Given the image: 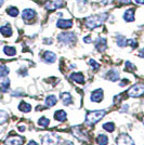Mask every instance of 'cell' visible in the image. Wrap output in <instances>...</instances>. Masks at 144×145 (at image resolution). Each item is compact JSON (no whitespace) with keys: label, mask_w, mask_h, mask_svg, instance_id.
<instances>
[{"label":"cell","mask_w":144,"mask_h":145,"mask_svg":"<svg viewBox=\"0 0 144 145\" xmlns=\"http://www.w3.org/2000/svg\"><path fill=\"white\" fill-rule=\"evenodd\" d=\"M108 14L107 13H102V14H99V15H96V16H90L86 20V26L88 28H96V27H99L106 21Z\"/></svg>","instance_id":"cell-1"},{"label":"cell","mask_w":144,"mask_h":145,"mask_svg":"<svg viewBox=\"0 0 144 145\" xmlns=\"http://www.w3.org/2000/svg\"><path fill=\"white\" fill-rule=\"evenodd\" d=\"M105 110L102 109V110H93V112H89L87 114V117H86V125L88 126H92L96 123L98 121H100L103 117L105 116Z\"/></svg>","instance_id":"cell-2"},{"label":"cell","mask_w":144,"mask_h":145,"mask_svg":"<svg viewBox=\"0 0 144 145\" xmlns=\"http://www.w3.org/2000/svg\"><path fill=\"white\" fill-rule=\"evenodd\" d=\"M58 40L64 44H71L76 41V36L73 33H61L58 35Z\"/></svg>","instance_id":"cell-3"},{"label":"cell","mask_w":144,"mask_h":145,"mask_svg":"<svg viewBox=\"0 0 144 145\" xmlns=\"http://www.w3.org/2000/svg\"><path fill=\"white\" fill-rule=\"evenodd\" d=\"M59 135L55 133H47L41 140V145H58Z\"/></svg>","instance_id":"cell-4"},{"label":"cell","mask_w":144,"mask_h":145,"mask_svg":"<svg viewBox=\"0 0 144 145\" xmlns=\"http://www.w3.org/2000/svg\"><path fill=\"white\" fill-rule=\"evenodd\" d=\"M144 93V86L141 84L132 86L131 88L128 90V95L130 97H142Z\"/></svg>","instance_id":"cell-5"},{"label":"cell","mask_w":144,"mask_h":145,"mask_svg":"<svg viewBox=\"0 0 144 145\" xmlns=\"http://www.w3.org/2000/svg\"><path fill=\"white\" fill-rule=\"evenodd\" d=\"M116 145H135L131 137L127 133H121L116 139Z\"/></svg>","instance_id":"cell-6"},{"label":"cell","mask_w":144,"mask_h":145,"mask_svg":"<svg viewBox=\"0 0 144 145\" xmlns=\"http://www.w3.org/2000/svg\"><path fill=\"white\" fill-rule=\"evenodd\" d=\"M63 5H64L63 0H48L46 2V9L55 10V9H60L61 7H63Z\"/></svg>","instance_id":"cell-7"},{"label":"cell","mask_w":144,"mask_h":145,"mask_svg":"<svg viewBox=\"0 0 144 145\" xmlns=\"http://www.w3.org/2000/svg\"><path fill=\"white\" fill-rule=\"evenodd\" d=\"M103 90L102 89H96V90H94L92 93H91V101L92 102H101L103 100Z\"/></svg>","instance_id":"cell-8"},{"label":"cell","mask_w":144,"mask_h":145,"mask_svg":"<svg viewBox=\"0 0 144 145\" xmlns=\"http://www.w3.org/2000/svg\"><path fill=\"white\" fill-rule=\"evenodd\" d=\"M56 26L62 29H66V28H71L73 26V21L72 20H64V18H60L56 22Z\"/></svg>","instance_id":"cell-9"},{"label":"cell","mask_w":144,"mask_h":145,"mask_svg":"<svg viewBox=\"0 0 144 145\" xmlns=\"http://www.w3.org/2000/svg\"><path fill=\"white\" fill-rule=\"evenodd\" d=\"M96 48L98 51L100 52H103L105 49L107 48V43H106V39L103 38V37H99L96 39Z\"/></svg>","instance_id":"cell-10"},{"label":"cell","mask_w":144,"mask_h":145,"mask_svg":"<svg viewBox=\"0 0 144 145\" xmlns=\"http://www.w3.org/2000/svg\"><path fill=\"white\" fill-rule=\"evenodd\" d=\"M23 138L22 137H12L6 141V145H22Z\"/></svg>","instance_id":"cell-11"},{"label":"cell","mask_w":144,"mask_h":145,"mask_svg":"<svg viewBox=\"0 0 144 145\" xmlns=\"http://www.w3.org/2000/svg\"><path fill=\"white\" fill-rule=\"evenodd\" d=\"M106 78L111 81H117L119 79V72L117 69H111L106 74Z\"/></svg>","instance_id":"cell-12"},{"label":"cell","mask_w":144,"mask_h":145,"mask_svg":"<svg viewBox=\"0 0 144 145\" xmlns=\"http://www.w3.org/2000/svg\"><path fill=\"white\" fill-rule=\"evenodd\" d=\"M43 60L47 63H54L56 60V55L52 51H46L43 53Z\"/></svg>","instance_id":"cell-13"},{"label":"cell","mask_w":144,"mask_h":145,"mask_svg":"<svg viewBox=\"0 0 144 145\" xmlns=\"http://www.w3.org/2000/svg\"><path fill=\"white\" fill-rule=\"evenodd\" d=\"M69 77H71V79H72L73 81H75L77 84H80V85L84 82V77L81 72H73Z\"/></svg>","instance_id":"cell-14"},{"label":"cell","mask_w":144,"mask_h":145,"mask_svg":"<svg viewBox=\"0 0 144 145\" xmlns=\"http://www.w3.org/2000/svg\"><path fill=\"white\" fill-rule=\"evenodd\" d=\"M124 20L126 22H133L134 21V9H128L124 13Z\"/></svg>","instance_id":"cell-15"},{"label":"cell","mask_w":144,"mask_h":145,"mask_svg":"<svg viewBox=\"0 0 144 145\" xmlns=\"http://www.w3.org/2000/svg\"><path fill=\"white\" fill-rule=\"evenodd\" d=\"M35 15H36V12L33 9H25L22 12V18L24 20H31V18H35Z\"/></svg>","instance_id":"cell-16"},{"label":"cell","mask_w":144,"mask_h":145,"mask_svg":"<svg viewBox=\"0 0 144 145\" xmlns=\"http://www.w3.org/2000/svg\"><path fill=\"white\" fill-rule=\"evenodd\" d=\"M61 99H62V102L64 105H69L73 103V97L69 92H63L61 94Z\"/></svg>","instance_id":"cell-17"},{"label":"cell","mask_w":144,"mask_h":145,"mask_svg":"<svg viewBox=\"0 0 144 145\" xmlns=\"http://www.w3.org/2000/svg\"><path fill=\"white\" fill-rule=\"evenodd\" d=\"M66 118H67V114H66L64 110H58V112H55V114H54V119L58 121H60V122H63V121L66 120Z\"/></svg>","instance_id":"cell-18"},{"label":"cell","mask_w":144,"mask_h":145,"mask_svg":"<svg viewBox=\"0 0 144 145\" xmlns=\"http://www.w3.org/2000/svg\"><path fill=\"white\" fill-rule=\"evenodd\" d=\"M0 33H1V35H3L5 37H10L12 36L13 31H12V28L10 27V25L7 24L0 27Z\"/></svg>","instance_id":"cell-19"},{"label":"cell","mask_w":144,"mask_h":145,"mask_svg":"<svg viewBox=\"0 0 144 145\" xmlns=\"http://www.w3.org/2000/svg\"><path fill=\"white\" fill-rule=\"evenodd\" d=\"M45 103H46V106L52 107V106H54V105L58 103V99H56L55 95H52V94H51V95H48V97H46Z\"/></svg>","instance_id":"cell-20"},{"label":"cell","mask_w":144,"mask_h":145,"mask_svg":"<svg viewBox=\"0 0 144 145\" xmlns=\"http://www.w3.org/2000/svg\"><path fill=\"white\" fill-rule=\"evenodd\" d=\"M96 142H98V144L99 145H107L108 144V138L107 135H105V134H99L98 135V138H96Z\"/></svg>","instance_id":"cell-21"},{"label":"cell","mask_w":144,"mask_h":145,"mask_svg":"<svg viewBox=\"0 0 144 145\" xmlns=\"http://www.w3.org/2000/svg\"><path fill=\"white\" fill-rule=\"evenodd\" d=\"M18 109L21 112H23V113H29L31 110V105H29L28 103L26 102H21L20 105H18Z\"/></svg>","instance_id":"cell-22"},{"label":"cell","mask_w":144,"mask_h":145,"mask_svg":"<svg viewBox=\"0 0 144 145\" xmlns=\"http://www.w3.org/2000/svg\"><path fill=\"white\" fill-rule=\"evenodd\" d=\"M2 80H1V82H0V90L1 91H8L9 89V86H10V80L7 78V77H2Z\"/></svg>","instance_id":"cell-23"},{"label":"cell","mask_w":144,"mask_h":145,"mask_svg":"<svg viewBox=\"0 0 144 145\" xmlns=\"http://www.w3.org/2000/svg\"><path fill=\"white\" fill-rule=\"evenodd\" d=\"M3 52H5L7 55H9V56H14V55L16 54L15 48H14V47H10V46H6V47L3 48Z\"/></svg>","instance_id":"cell-24"},{"label":"cell","mask_w":144,"mask_h":145,"mask_svg":"<svg viewBox=\"0 0 144 145\" xmlns=\"http://www.w3.org/2000/svg\"><path fill=\"white\" fill-rule=\"evenodd\" d=\"M104 130H106L107 132H113L115 130V125L113 122H105L102 126Z\"/></svg>","instance_id":"cell-25"},{"label":"cell","mask_w":144,"mask_h":145,"mask_svg":"<svg viewBox=\"0 0 144 145\" xmlns=\"http://www.w3.org/2000/svg\"><path fill=\"white\" fill-rule=\"evenodd\" d=\"M7 13L10 15V16H12V18H16L18 15V10L16 8H13V7H10L8 10H7Z\"/></svg>","instance_id":"cell-26"},{"label":"cell","mask_w":144,"mask_h":145,"mask_svg":"<svg viewBox=\"0 0 144 145\" xmlns=\"http://www.w3.org/2000/svg\"><path fill=\"white\" fill-rule=\"evenodd\" d=\"M117 44L119 46V47H126L127 46V39L125 38L124 36H117Z\"/></svg>","instance_id":"cell-27"},{"label":"cell","mask_w":144,"mask_h":145,"mask_svg":"<svg viewBox=\"0 0 144 145\" xmlns=\"http://www.w3.org/2000/svg\"><path fill=\"white\" fill-rule=\"evenodd\" d=\"M9 74V68L6 65H0V77H7Z\"/></svg>","instance_id":"cell-28"},{"label":"cell","mask_w":144,"mask_h":145,"mask_svg":"<svg viewBox=\"0 0 144 145\" xmlns=\"http://www.w3.org/2000/svg\"><path fill=\"white\" fill-rule=\"evenodd\" d=\"M38 123H39V126H41V127H48L49 123H50V120H49L47 117H41V118L38 120Z\"/></svg>","instance_id":"cell-29"},{"label":"cell","mask_w":144,"mask_h":145,"mask_svg":"<svg viewBox=\"0 0 144 145\" xmlns=\"http://www.w3.org/2000/svg\"><path fill=\"white\" fill-rule=\"evenodd\" d=\"M8 119V114H7L5 110H0V125L5 123Z\"/></svg>","instance_id":"cell-30"},{"label":"cell","mask_w":144,"mask_h":145,"mask_svg":"<svg viewBox=\"0 0 144 145\" xmlns=\"http://www.w3.org/2000/svg\"><path fill=\"white\" fill-rule=\"evenodd\" d=\"M89 65H90V67L93 69V71H96V69H99L100 68V64L99 63H96L94 60H89Z\"/></svg>","instance_id":"cell-31"},{"label":"cell","mask_w":144,"mask_h":145,"mask_svg":"<svg viewBox=\"0 0 144 145\" xmlns=\"http://www.w3.org/2000/svg\"><path fill=\"white\" fill-rule=\"evenodd\" d=\"M127 44L131 46L132 48H135L137 47V41L135 40H132V39H127Z\"/></svg>","instance_id":"cell-32"},{"label":"cell","mask_w":144,"mask_h":145,"mask_svg":"<svg viewBox=\"0 0 144 145\" xmlns=\"http://www.w3.org/2000/svg\"><path fill=\"white\" fill-rule=\"evenodd\" d=\"M126 67H128L130 71H132V69H134V68H135V66H134V65H132V63H130V62H126Z\"/></svg>","instance_id":"cell-33"},{"label":"cell","mask_w":144,"mask_h":145,"mask_svg":"<svg viewBox=\"0 0 144 145\" xmlns=\"http://www.w3.org/2000/svg\"><path fill=\"white\" fill-rule=\"evenodd\" d=\"M84 41L86 43H90V42H92V38H91L90 36L84 37Z\"/></svg>","instance_id":"cell-34"},{"label":"cell","mask_w":144,"mask_h":145,"mask_svg":"<svg viewBox=\"0 0 144 145\" xmlns=\"http://www.w3.org/2000/svg\"><path fill=\"white\" fill-rule=\"evenodd\" d=\"M12 94L14 95V97H18V95H23V94H24V92H21V91H20V89H18L16 92H13Z\"/></svg>","instance_id":"cell-35"},{"label":"cell","mask_w":144,"mask_h":145,"mask_svg":"<svg viewBox=\"0 0 144 145\" xmlns=\"http://www.w3.org/2000/svg\"><path fill=\"white\" fill-rule=\"evenodd\" d=\"M122 81H124V82H120V84H119L121 87H124V86H126V85H128V84H129V80H128V79H124Z\"/></svg>","instance_id":"cell-36"},{"label":"cell","mask_w":144,"mask_h":145,"mask_svg":"<svg viewBox=\"0 0 144 145\" xmlns=\"http://www.w3.org/2000/svg\"><path fill=\"white\" fill-rule=\"evenodd\" d=\"M62 145H74V143H73L72 141H64Z\"/></svg>","instance_id":"cell-37"},{"label":"cell","mask_w":144,"mask_h":145,"mask_svg":"<svg viewBox=\"0 0 144 145\" xmlns=\"http://www.w3.org/2000/svg\"><path fill=\"white\" fill-rule=\"evenodd\" d=\"M118 1L121 2V3H126V5H129L131 2V0H118Z\"/></svg>","instance_id":"cell-38"},{"label":"cell","mask_w":144,"mask_h":145,"mask_svg":"<svg viewBox=\"0 0 144 145\" xmlns=\"http://www.w3.org/2000/svg\"><path fill=\"white\" fill-rule=\"evenodd\" d=\"M134 2H137L138 5H143L144 0H134Z\"/></svg>","instance_id":"cell-39"},{"label":"cell","mask_w":144,"mask_h":145,"mask_svg":"<svg viewBox=\"0 0 144 145\" xmlns=\"http://www.w3.org/2000/svg\"><path fill=\"white\" fill-rule=\"evenodd\" d=\"M27 145H38V144H37V143L35 142V141H30V142H29V143H28Z\"/></svg>","instance_id":"cell-40"},{"label":"cell","mask_w":144,"mask_h":145,"mask_svg":"<svg viewBox=\"0 0 144 145\" xmlns=\"http://www.w3.org/2000/svg\"><path fill=\"white\" fill-rule=\"evenodd\" d=\"M5 3V0H0V8L2 7V5Z\"/></svg>","instance_id":"cell-41"},{"label":"cell","mask_w":144,"mask_h":145,"mask_svg":"<svg viewBox=\"0 0 144 145\" xmlns=\"http://www.w3.org/2000/svg\"><path fill=\"white\" fill-rule=\"evenodd\" d=\"M20 130H21V131H24V130H25V127H24V126H23V127H20Z\"/></svg>","instance_id":"cell-42"}]
</instances>
